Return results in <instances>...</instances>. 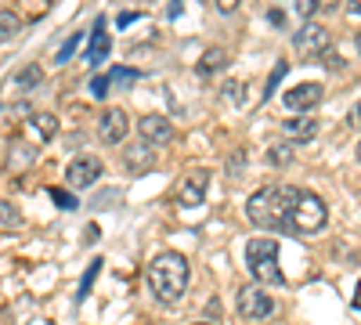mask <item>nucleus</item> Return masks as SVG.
Returning a JSON list of instances; mask_svg holds the SVG:
<instances>
[{"instance_id":"obj_1","label":"nucleus","mask_w":361,"mask_h":325,"mask_svg":"<svg viewBox=\"0 0 361 325\" xmlns=\"http://www.w3.org/2000/svg\"><path fill=\"white\" fill-rule=\"evenodd\" d=\"M296 195H300V188H293V185H267V188L253 192L246 199L250 224H257L264 231H289V214H293Z\"/></svg>"},{"instance_id":"obj_2","label":"nucleus","mask_w":361,"mask_h":325,"mask_svg":"<svg viewBox=\"0 0 361 325\" xmlns=\"http://www.w3.org/2000/svg\"><path fill=\"white\" fill-rule=\"evenodd\" d=\"M188 278H192L188 257L173 253V250L152 257V264H148V271H145V282H148V289H152V297L159 304H177L188 289Z\"/></svg>"},{"instance_id":"obj_3","label":"nucleus","mask_w":361,"mask_h":325,"mask_svg":"<svg viewBox=\"0 0 361 325\" xmlns=\"http://www.w3.org/2000/svg\"><path fill=\"white\" fill-rule=\"evenodd\" d=\"M246 268H250V275L260 289L286 282V271L279 264V243L271 239V235H257V239L246 243Z\"/></svg>"},{"instance_id":"obj_4","label":"nucleus","mask_w":361,"mask_h":325,"mask_svg":"<svg viewBox=\"0 0 361 325\" xmlns=\"http://www.w3.org/2000/svg\"><path fill=\"white\" fill-rule=\"evenodd\" d=\"M325 224H329V206H325V199L300 188V195H296V202H293V214H289V231H293V235H318Z\"/></svg>"},{"instance_id":"obj_5","label":"nucleus","mask_w":361,"mask_h":325,"mask_svg":"<svg viewBox=\"0 0 361 325\" xmlns=\"http://www.w3.org/2000/svg\"><path fill=\"white\" fill-rule=\"evenodd\" d=\"M293 47L300 58H325L329 47H333V37H329V29L322 22H304L293 33Z\"/></svg>"},{"instance_id":"obj_6","label":"nucleus","mask_w":361,"mask_h":325,"mask_svg":"<svg viewBox=\"0 0 361 325\" xmlns=\"http://www.w3.org/2000/svg\"><path fill=\"white\" fill-rule=\"evenodd\" d=\"M235 311L243 321H264L275 314V300H271V293H264L260 286H243L235 297Z\"/></svg>"},{"instance_id":"obj_7","label":"nucleus","mask_w":361,"mask_h":325,"mask_svg":"<svg viewBox=\"0 0 361 325\" xmlns=\"http://www.w3.org/2000/svg\"><path fill=\"white\" fill-rule=\"evenodd\" d=\"M206 192H209V170L202 166V170H188L180 177L177 188H173V199H177V206H185V210H195V206L206 202Z\"/></svg>"},{"instance_id":"obj_8","label":"nucleus","mask_w":361,"mask_h":325,"mask_svg":"<svg viewBox=\"0 0 361 325\" xmlns=\"http://www.w3.org/2000/svg\"><path fill=\"white\" fill-rule=\"evenodd\" d=\"M322 98H325V87L322 83H296V87H289V91L282 94V102H286V109L289 112H296V116H307L311 109H318L322 105Z\"/></svg>"},{"instance_id":"obj_9","label":"nucleus","mask_w":361,"mask_h":325,"mask_svg":"<svg viewBox=\"0 0 361 325\" xmlns=\"http://www.w3.org/2000/svg\"><path fill=\"white\" fill-rule=\"evenodd\" d=\"M102 159L98 156H76L69 166H66V185L69 188H94L98 185V177H102Z\"/></svg>"},{"instance_id":"obj_10","label":"nucleus","mask_w":361,"mask_h":325,"mask_svg":"<svg viewBox=\"0 0 361 325\" xmlns=\"http://www.w3.org/2000/svg\"><path fill=\"white\" fill-rule=\"evenodd\" d=\"M127 134H130V116L123 109H105L98 116V137L105 145H123Z\"/></svg>"},{"instance_id":"obj_11","label":"nucleus","mask_w":361,"mask_h":325,"mask_svg":"<svg viewBox=\"0 0 361 325\" xmlns=\"http://www.w3.org/2000/svg\"><path fill=\"white\" fill-rule=\"evenodd\" d=\"M137 134L148 149H163V145L173 141V123L166 116H145V120H137Z\"/></svg>"},{"instance_id":"obj_12","label":"nucleus","mask_w":361,"mask_h":325,"mask_svg":"<svg viewBox=\"0 0 361 325\" xmlns=\"http://www.w3.org/2000/svg\"><path fill=\"white\" fill-rule=\"evenodd\" d=\"M137 80H141L137 69H123V66H119V69H109L105 76H94V83H90V94L102 102V98H109L112 87H116V91H123V87H130V83H137Z\"/></svg>"},{"instance_id":"obj_13","label":"nucleus","mask_w":361,"mask_h":325,"mask_svg":"<svg viewBox=\"0 0 361 325\" xmlns=\"http://www.w3.org/2000/svg\"><path fill=\"white\" fill-rule=\"evenodd\" d=\"M123 166H127V173H134V177H141V173H148L156 166V152L148 149L145 141H134V145H123Z\"/></svg>"},{"instance_id":"obj_14","label":"nucleus","mask_w":361,"mask_h":325,"mask_svg":"<svg viewBox=\"0 0 361 325\" xmlns=\"http://www.w3.org/2000/svg\"><path fill=\"white\" fill-rule=\"evenodd\" d=\"M109 54H112V40H109L105 25H102V18H98L94 33H90V40H87V66H90V69L105 66V62H109Z\"/></svg>"},{"instance_id":"obj_15","label":"nucleus","mask_w":361,"mask_h":325,"mask_svg":"<svg viewBox=\"0 0 361 325\" xmlns=\"http://www.w3.org/2000/svg\"><path fill=\"white\" fill-rule=\"evenodd\" d=\"M282 134L289 141H311L318 134V120H311V116H293V120H282Z\"/></svg>"},{"instance_id":"obj_16","label":"nucleus","mask_w":361,"mask_h":325,"mask_svg":"<svg viewBox=\"0 0 361 325\" xmlns=\"http://www.w3.org/2000/svg\"><path fill=\"white\" fill-rule=\"evenodd\" d=\"M224 66H228V51H224V47H206L202 58H199V73H202V76H214V73H221Z\"/></svg>"},{"instance_id":"obj_17","label":"nucleus","mask_w":361,"mask_h":325,"mask_svg":"<svg viewBox=\"0 0 361 325\" xmlns=\"http://www.w3.org/2000/svg\"><path fill=\"white\" fill-rule=\"evenodd\" d=\"M22 33V18L11 8H0V44H11Z\"/></svg>"},{"instance_id":"obj_18","label":"nucleus","mask_w":361,"mask_h":325,"mask_svg":"<svg viewBox=\"0 0 361 325\" xmlns=\"http://www.w3.org/2000/svg\"><path fill=\"white\" fill-rule=\"evenodd\" d=\"M29 127H33L37 141H51V137L58 134V116H51V112H37L33 120H29Z\"/></svg>"},{"instance_id":"obj_19","label":"nucleus","mask_w":361,"mask_h":325,"mask_svg":"<svg viewBox=\"0 0 361 325\" xmlns=\"http://www.w3.org/2000/svg\"><path fill=\"white\" fill-rule=\"evenodd\" d=\"M40 83H44V69H40V66H33V62L22 66V69L15 73V87H18V91H37Z\"/></svg>"},{"instance_id":"obj_20","label":"nucleus","mask_w":361,"mask_h":325,"mask_svg":"<svg viewBox=\"0 0 361 325\" xmlns=\"http://www.w3.org/2000/svg\"><path fill=\"white\" fill-rule=\"evenodd\" d=\"M286 73H289V62H279V66H275V73H271V80H267V87L260 91V102H267L271 94L279 91V83H282V76H286Z\"/></svg>"},{"instance_id":"obj_21","label":"nucleus","mask_w":361,"mask_h":325,"mask_svg":"<svg viewBox=\"0 0 361 325\" xmlns=\"http://www.w3.org/2000/svg\"><path fill=\"white\" fill-rule=\"evenodd\" d=\"M22 214L15 210V202H0V228H18Z\"/></svg>"},{"instance_id":"obj_22","label":"nucleus","mask_w":361,"mask_h":325,"mask_svg":"<svg viewBox=\"0 0 361 325\" xmlns=\"http://www.w3.org/2000/svg\"><path fill=\"white\" fill-rule=\"evenodd\" d=\"M80 40H83V33H73V37H69V40H66L62 47H58V54H54V62H58V66H66L69 58H73V51L80 47Z\"/></svg>"},{"instance_id":"obj_23","label":"nucleus","mask_w":361,"mask_h":325,"mask_svg":"<svg viewBox=\"0 0 361 325\" xmlns=\"http://www.w3.org/2000/svg\"><path fill=\"white\" fill-rule=\"evenodd\" d=\"M224 98H228V102H235V105H246V83H243V80L224 83Z\"/></svg>"},{"instance_id":"obj_24","label":"nucleus","mask_w":361,"mask_h":325,"mask_svg":"<svg viewBox=\"0 0 361 325\" xmlns=\"http://www.w3.org/2000/svg\"><path fill=\"white\" fill-rule=\"evenodd\" d=\"M51 199H54V206H58V210H76V195L73 192H66V188H51Z\"/></svg>"},{"instance_id":"obj_25","label":"nucleus","mask_w":361,"mask_h":325,"mask_svg":"<svg viewBox=\"0 0 361 325\" xmlns=\"http://www.w3.org/2000/svg\"><path fill=\"white\" fill-rule=\"evenodd\" d=\"M98 271H102V260H90V268H87V275H83V282H80V300H83L87 293H90V286H94Z\"/></svg>"},{"instance_id":"obj_26","label":"nucleus","mask_w":361,"mask_h":325,"mask_svg":"<svg viewBox=\"0 0 361 325\" xmlns=\"http://www.w3.org/2000/svg\"><path fill=\"white\" fill-rule=\"evenodd\" d=\"M267 159L275 163V166H286V163L293 159V149H289V145H271V152H267Z\"/></svg>"},{"instance_id":"obj_27","label":"nucleus","mask_w":361,"mask_h":325,"mask_svg":"<svg viewBox=\"0 0 361 325\" xmlns=\"http://www.w3.org/2000/svg\"><path fill=\"white\" fill-rule=\"evenodd\" d=\"M296 11H300V18H304V22H311V15L318 11V4H314V0H300Z\"/></svg>"},{"instance_id":"obj_28","label":"nucleus","mask_w":361,"mask_h":325,"mask_svg":"<svg viewBox=\"0 0 361 325\" xmlns=\"http://www.w3.org/2000/svg\"><path fill=\"white\" fill-rule=\"evenodd\" d=\"M347 123H350L354 130H361V102H357V105H354V109L347 112Z\"/></svg>"},{"instance_id":"obj_29","label":"nucleus","mask_w":361,"mask_h":325,"mask_svg":"<svg viewBox=\"0 0 361 325\" xmlns=\"http://www.w3.org/2000/svg\"><path fill=\"white\" fill-rule=\"evenodd\" d=\"M325 66H329V69H340V66H343V62H340V58H336V54H333V51H329V54H325Z\"/></svg>"},{"instance_id":"obj_30","label":"nucleus","mask_w":361,"mask_h":325,"mask_svg":"<svg viewBox=\"0 0 361 325\" xmlns=\"http://www.w3.org/2000/svg\"><path fill=\"white\" fill-rule=\"evenodd\" d=\"M217 11H221V15H228V11H235V4H231V0H221V4H217Z\"/></svg>"},{"instance_id":"obj_31","label":"nucleus","mask_w":361,"mask_h":325,"mask_svg":"<svg viewBox=\"0 0 361 325\" xmlns=\"http://www.w3.org/2000/svg\"><path fill=\"white\" fill-rule=\"evenodd\" d=\"M130 22H137V15H134V11H127V15H119V25H130Z\"/></svg>"},{"instance_id":"obj_32","label":"nucleus","mask_w":361,"mask_h":325,"mask_svg":"<svg viewBox=\"0 0 361 325\" xmlns=\"http://www.w3.org/2000/svg\"><path fill=\"white\" fill-rule=\"evenodd\" d=\"M350 304H354V311H361V282H357V293H354V300H350Z\"/></svg>"},{"instance_id":"obj_33","label":"nucleus","mask_w":361,"mask_h":325,"mask_svg":"<svg viewBox=\"0 0 361 325\" xmlns=\"http://www.w3.org/2000/svg\"><path fill=\"white\" fill-rule=\"evenodd\" d=\"M347 15H357L361 18V0H357V4H347Z\"/></svg>"},{"instance_id":"obj_34","label":"nucleus","mask_w":361,"mask_h":325,"mask_svg":"<svg viewBox=\"0 0 361 325\" xmlns=\"http://www.w3.org/2000/svg\"><path fill=\"white\" fill-rule=\"evenodd\" d=\"M354 47H357V54H361V29H357V37H354Z\"/></svg>"},{"instance_id":"obj_35","label":"nucleus","mask_w":361,"mask_h":325,"mask_svg":"<svg viewBox=\"0 0 361 325\" xmlns=\"http://www.w3.org/2000/svg\"><path fill=\"white\" fill-rule=\"evenodd\" d=\"M195 325H209V321H195Z\"/></svg>"},{"instance_id":"obj_36","label":"nucleus","mask_w":361,"mask_h":325,"mask_svg":"<svg viewBox=\"0 0 361 325\" xmlns=\"http://www.w3.org/2000/svg\"><path fill=\"white\" fill-rule=\"evenodd\" d=\"M357 156H361V152H357Z\"/></svg>"}]
</instances>
